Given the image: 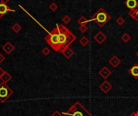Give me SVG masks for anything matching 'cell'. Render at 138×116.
Wrapping results in <instances>:
<instances>
[{
  "label": "cell",
  "instance_id": "cell-19",
  "mask_svg": "<svg viewBox=\"0 0 138 116\" xmlns=\"http://www.w3.org/2000/svg\"><path fill=\"white\" fill-rule=\"evenodd\" d=\"M109 85H110V83L106 81H104L103 83V85L100 86V88H101V90H103V91L104 93H107L109 90L107 89V86H109Z\"/></svg>",
  "mask_w": 138,
  "mask_h": 116
},
{
  "label": "cell",
  "instance_id": "cell-20",
  "mask_svg": "<svg viewBox=\"0 0 138 116\" xmlns=\"http://www.w3.org/2000/svg\"><path fill=\"white\" fill-rule=\"evenodd\" d=\"M121 40H122L124 43H128V41L131 40V36H129L128 33H124V34H123V36H121Z\"/></svg>",
  "mask_w": 138,
  "mask_h": 116
},
{
  "label": "cell",
  "instance_id": "cell-12",
  "mask_svg": "<svg viewBox=\"0 0 138 116\" xmlns=\"http://www.w3.org/2000/svg\"><path fill=\"white\" fill-rule=\"evenodd\" d=\"M99 75H100V76H102V77H103V78H105V79H106V78H107L109 75H111L112 72L110 71V69H109L107 67H103V68L99 72Z\"/></svg>",
  "mask_w": 138,
  "mask_h": 116
},
{
  "label": "cell",
  "instance_id": "cell-33",
  "mask_svg": "<svg viewBox=\"0 0 138 116\" xmlns=\"http://www.w3.org/2000/svg\"><path fill=\"white\" fill-rule=\"evenodd\" d=\"M137 7H138V5H137Z\"/></svg>",
  "mask_w": 138,
  "mask_h": 116
},
{
  "label": "cell",
  "instance_id": "cell-28",
  "mask_svg": "<svg viewBox=\"0 0 138 116\" xmlns=\"http://www.w3.org/2000/svg\"><path fill=\"white\" fill-rule=\"evenodd\" d=\"M5 72H6L5 70H4V69H3V68H1V67H0V77H2V76L3 75L4 73H5Z\"/></svg>",
  "mask_w": 138,
  "mask_h": 116
},
{
  "label": "cell",
  "instance_id": "cell-16",
  "mask_svg": "<svg viewBox=\"0 0 138 116\" xmlns=\"http://www.w3.org/2000/svg\"><path fill=\"white\" fill-rule=\"evenodd\" d=\"M21 29H22L21 25H20V24L18 23H14L13 25H12V27H11V30L13 31L15 33H19L20 31H21Z\"/></svg>",
  "mask_w": 138,
  "mask_h": 116
},
{
  "label": "cell",
  "instance_id": "cell-6",
  "mask_svg": "<svg viewBox=\"0 0 138 116\" xmlns=\"http://www.w3.org/2000/svg\"><path fill=\"white\" fill-rule=\"evenodd\" d=\"M2 49L3 52H5L6 54L10 55L11 53L15 50V45H13L11 42L8 41V42H7L6 44H4L3 45Z\"/></svg>",
  "mask_w": 138,
  "mask_h": 116
},
{
  "label": "cell",
  "instance_id": "cell-23",
  "mask_svg": "<svg viewBox=\"0 0 138 116\" xmlns=\"http://www.w3.org/2000/svg\"><path fill=\"white\" fill-rule=\"evenodd\" d=\"M62 21L65 24H68V23H70L71 22V18L70 17L69 15H64L63 16V18H62Z\"/></svg>",
  "mask_w": 138,
  "mask_h": 116
},
{
  "label": "cell",
  "instance_id": "cell-32",
  "mask_svg": "<svg viewBox=\"0 0 138 116\" xmlns=\"http://www.w3.org/2000/svg\"><path fill=\"white\" fill-rule=\"evenodd\" d=\"M136 56H138V52H136Z\"/></svg>",
  "mask_w": 138,
  "mask_h": 116
},
{
  "label": "cell",
  "instance_id": "cell-2",
  "mask_svg": "<svg viewBox=\"0 0 138 116\" xmlns=\"http://www.w3.org/2000/svg\"><path fill=\"white\" fill-rule=\"evenodd\" d=\"M44 40L50 45L51 48L56 52H61L60 42H59V30L58 27H56L48 33V35L44 37Z\"/></svg>",
  "mask_w": 138,
  "mask_h": 116
},
{
  "label": "cell",
  "instance_id": "cell-17",
  "mask_svg": "<svg viewBox=\"0 0 138 116\" xmlns=\"http://www.w3.org/2000/svg\"><path fill=\"white\" fill-rule=\"evenodd\" d=\"M79 43L82 45V46H87V45H88V44L90 43V40H89V39L87 38V36H82V38L80 39L79 40Z\"/></svg>",
  "mask_w": 138,
  "mask_h": 116
},
{
  "label": "cell",
  "instance_id": "cell-30",
  "mask_svg": "<svg viewBox=\"0 0 138 116\" xmlns=\"http://www.w3.org/2000/svg\"><path fill=\"white\" fill-rule=\"evenodd\" d=\"M136 114H137V113H132V114H130V116H136ZM137 116H138V114H137Z\"/></svg>",
  "mask_w": 138,
  "mask_h": 116
},
{
  "label": "cell",
  "instance_id": "cell-25",
  "mask_svg": "<svg viewBox=\"0 0 138 116\" xmlns=\"http://www.w3.org/2000/svg\"><path fill=\"white\" fill-rule=\"evenodd\" d=\"M42 53L44 55V56H48V55H49V53H50V49L47 48V47H44L43 49H42Z\"/></svg>",
  "mask_w": 138,
  "mask_h": 116
},
{
  "label": "cell",
  "instance_id": "cell-15",
  "mask_svg": "<svg viewBox=\"0 0 138 116\" xmlns=\"http://www.w3.org/2000/svg\"><path fill=\"white\" fill-rule=\"evenodd\" d=\"M62 54L64 55V56L66 57V59H70V58L74 54V52L70 48H66V50H65V51L62 52Z\"/></svg>",
  "mask_w": 138,
  "mask_h": 116
},
{
  "label": "cell",
  "instance_id": "cell-5",
  "mask_svg": "<svg viewBox=\"0 0 138 116\" xmlns=\"http://www.w3.org/2000/svg\"><path fill=\"white\" fill-rule=\"evenodd\" d=\"M13 93V90L6 83H4V82L0 83V102H5L7 100H8Z\"/></svg>",
  "mask_w": 138,
  "mask_h": 116
},
{
  "label": "cell",
  "instance_id": "cell-4",
  "mask_svg": "<svg viewBox=\"0 0 138 116\" xmlns=\"http://www.w3.org/2000/svg\"><path fill=\"white\" fill-rule=\"evenodd\" d=\"M63 114L66 116H91V114L78 102L71 106L66 112Z\"/></svg>",
  "mask_w": 138,
  "mask_h": 116
},
{
  "label": "cell",
  "instance_id": "cell-27",
  "mask_svg": "<svg viewBox=\"0 0 138 116\" xmlns=\"http://www.w3.org/2000/svg\"><path fill=\"white\" fill-rule=\"evenodd\" d=\"M4 61H5V56H4L2 53H0V64H2Z\"/></svg>",
  "mask_w": 138,
  "mask_h": 116
},
{
  "label": "cell",
  "instance_id": "cell-21",
  "mask_svg": "<svg viewBox=\"0 0 138 116\" xmlns=\"http://www.w3.org/2000/svg\"><path fill=\"white\" fill-rule=\"evenodd\" d=\"M124 23H125V19H124L123 16H120V17L116 19V23L118 24L119 26H122Z\"/></svg>",
  "mask_w": 138,
  "mask_h": 116
},
{
  "label": "cell",
  "instance_id": "cell-24",
  "mask_svg": "<svg viewBox=\"0 0 138 116\" xmlns=\"http://www.w3.org/2000/svg\"><path fill=\"white\" fill-rule=\"evenodd\" d=\"M79 31L82 32V33H85V32H87V30H88V27L87 24H82V25H80L79 26Z\"/></svg>",
  "mask_w": 138,
  "mask_h": 116
},
{
  "label": "cell",
  "instance_id": "cell-1",
  "mask_svg": "<svg viewBox=\"0 0 138 116\" xmlns=\"http://www.w3.org/2000/svg\"><path fill=\"white\" fill-rule=\"evenodd\" d=\"M59 30V42L61 47V52H63L66 48H70V45L76 40V36L64 26L63 24H57Z\"/></svg>",
  "mask_w": 138,
  "mask_h": 116
},
{
  "label": "cell",
  "instance_id": "cell-9",
  "mask_svg": "<svg viewBox=\"0 0 138 116\" xmlns=\"http://www.w3.org/2000/svg\"><path fill=\"white\" fill-rule=\"evenodd\" d=\"M124 4L126 5L127 7H128L129 9L132 10V9H135V8L137 7L138 3L136 0H126V1L124 2Z\"/></svg>",
  "mask_w": 138,
  "mask_h": 116
},
{
  "label": "cell",
  "instance_id": "cell-31",
  "mask_svg": "<svg viewBox=\"0 0 138 116\" xmlns=\"http://www.w3.org/2000/svg\"><path fill=\"white\" fill-rule=\"evenodd\" d=\"M3 15H1V14H0V19H1V18H2V17H3Z\"/></svg>",
  "mask_w": 138,
  "mask_h": 116
},
{
  "label": "cell",
  "instance_id": "cell-18",
  "mask_svg": "<svg viewBox=\"0 0 138 116\" xmlns=\"http://www.w3.org/2000/svg\"><path fill=\"white\" fill-rule=\"evenodd\" d=\"M90 22V19L87 20V18L85 16H81V17L78 19V23L80 24V25H82V24H87V23Z\"/></svg>",
  "mask_w": 138,
  "mask_h": 116
},
{
  "label": "cell",
  "instance_id": "cell-22",
  "mask_svg": "<svg viewBox=\"0 0 138 116\" xmlns=\"http://www.w3.org/2000/svg\"><path fill=\"white\" fill-rule=\"evenodd\" d=\"M49 10L50 11H56L58 9V4L57 3H52L50 5H49Z\"/></svg>",
  "mask_w": 138,
  "mask_h": 116
},
{
  "label": "cell",
  "instance_id": "cell-14",
  "mask_svg": "<svg viewBox=\"0 0 138 116\" xmlns=\"http://www.w3.org/2000/svg\"><path fill=\"white\" fill-rule=\"evenodd\" d=\"M12 77L11 76V74L7 72H5V73L3 74V75L0 77V79L2 80V82H4V83H7V82H9L11 80Z\"/></svg>",
  "mask_w": 138,
  "mask_h": 116
},
{
  "label": "cell",
  "instance_id": "cell-13",
  "mask_svg": "<svg viewBox=\"0 0 138 116\" xmlns=\"http://www.w3.org/2000/svg\"><path fill=\"white\" fill-rule=\"evenodd\" d=\"M129 16L135 21H138V9L135 8V9H132L128 12Z\"/></svg>",
  "mask_w": 138,
  "mask_h": 116
},
{
  "label": "cell",
  "instance_id": "cell-11",
  "mask_svg": "<svg viewBox=\"0 0 138 116\" xmlns=\"http://www.w3.org/2000/svg\"><path fill=\"white\" fill-rule=\"evenodd\" d=\"M120 63H121V61L116 56H113L111 59L109 60V64L114 68H116Z\"/></svg>",
  "mask_w": 138,
  "mask_h": 116
},
{
  "label": "cell",
  "instance_id": "cell-3",
  "mask_svg": "<svg viewBox=\"0 0 138 116\" xmlns=\"http://www.w3.org/2000/svg\"><path fill=\"white\" fill-rule=\"evenodd\" d=\"M111 19V15L105 11L103 7H100L95 13L92 15L91 21H95L100 27H103L109 20Z\"/></svg>",
  "mask_w": 138,
  "mask_h": 116
},
{
  "label": "cell",
  "instance_id": "cell-26",
  "mask_svg": "<svg viewBox=\"0 0 138 116\" xmlns=\"http://www.w3.org/2000/svg\"><path fill=\"white\" fill-rule=\"evenodd\" d=\"M51 116H66V115H65L64 114H61V113L59 112V111L56 110L55 112H54L53 114H52Z\"/></svg>",
  "mask_w": 138,
  "mask_h": 116
},
{
  "label": "cell",
  "instance_id": "cell-10",
  "mask_svg": "<svg viewBox=\"0 0 138 116\" xmlns=\"http://www.w3.org/2000/svg\"><path fill=\"white\" fill-rule=\"evenodd\" d=\"M128 72L134 78H138V64L133 65L132 68L129 69Z\"/></svg>",
  "mask_w": 138,
  "mask_h": 116
},
{
  "label": "cell",
  "instance_id": "cell-7",
  "mask_svg": "<svg viewBox=\"0 0 138 116\" xmlns=\"http://www.w3.org/2000/svg\"><path fill=\"white\" fill-rule=\"evenodd\" d=\"M94 39L97 43L101 44L107 40V36L104 35L103 32L100 31V32H99L98 33H97V34H95V36H94Z\"/></svg>",
  "mask_w": 138,
  "mask_h": 116
},
{
  "label": "cell",
  "instance_id": "cell-8",
  "mask_svg": "<svg viewBox=\"0 0 138 116\" xmlns=\"http://www.w3.org/2000/svg\"><path fill=\"white\" fill-rule=\"evenodd\" d=\"M9 11L15 12V10L11 9V8H10V7L7 6V4L0 3V14H1L2 15H4L7 14V12H9Z\"/></svg>",
  "mask_w": 138,
  "mask_h": 116
},
{
  "label": "cell",
  "instance_id": "cell-29",
  "mask_svg": "<svg viewBox=\"0 0 138 116\" xmlns=\"http://www.w3.org/2000/svg\"><path fill=\"white\" fill-rule=\"evenodd\" d=\"M9 2L10 0H0V3H3V4H7Z\"/></svg>",
  "mask_w": 138,
  "mask_h": 116
}]
</instances>
